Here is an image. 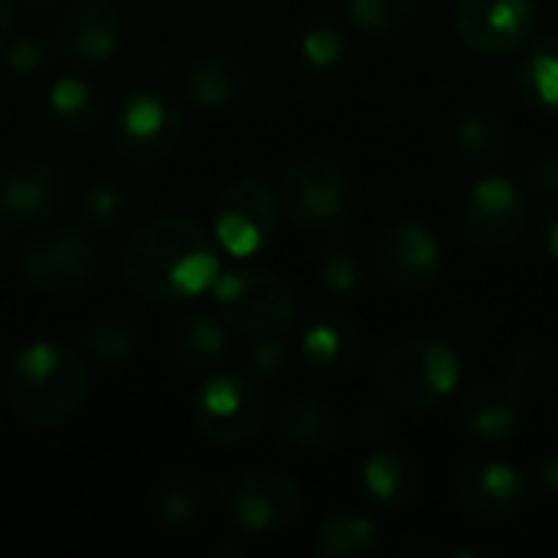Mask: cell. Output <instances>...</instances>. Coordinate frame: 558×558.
<instances>
[{
  "mask_svg": "<svg viewBox=\"0 0 558 558\" xmlns=\"http://www.w3.org/2000/svg\"><path fill=\"white\" fill-rule=\"evenodd\" d=\"M124 284L154 304H180L209 291L219 278L213 235L183 216H160L134 229L121 255Z\"/></svg>",
  "mask_w": 558,
  "mask_h": 558,
  "instance_id": "obj_1",
  "label": "cell"
},
{
  "mask_svg": "<svg viewBox=\"0 0 558 558\" xmlns=\"http://www.w3.org/2000/svg\"><path fill=\"white\" fill-rule=\"evenodd\" d=\"M88 392L82 356L56 340H36L23 347L7 369V399L16 415L36 428H56L69 422Z\"/></svg>",
  "mask_w": 558,
  "mask_h": 558,
  "instance_id": "obj_2",
  "label": "cell"
},
{
  "mask_svg": "<svg viewBox=\"0 0 558 558\" xmlns=\"http://www.w3.org/2000/svg\"><path fill=\"white\" fill-rule=\"evenodd\" d=\"M461 360L445 340L412 337L392 343L379 366L376 386L379 392L402 409H435L458 389Z\"/></svg>",
  "mask_w": 558,
  "mask_h": 558,
  "instance_id": "obj_3",
  "label": "cell"
},
{
  "mask_svg": "<svg viewBox=\"0 0 558 558\" xmlns=\"http://www.w3.org/2000/svg\"><path fill=\"white\" fill-rule=\"evenodd\" d=\"M216 307L226 327L252 340H278L291 330L298 304L291 288L262 268H235L216 278Z\"/></svg>",
  "mask_w": 558,
  "mask_h": 558,
  "instance_id": "obj_4",
  "label": "cell"
},
{
  "mask_svg": "<svg viewBox=\"0 0 558 558\" xmlns=\"http://www.w3.org/2000/svg\"><path fill=\"white\" fill-rule=\"evenodd\" d=\"M268 415V392L255 373H216L203 383L193 418L196 428L216 445H239L262 432Z\"/></svg>",
  "mask_w": 558,
  "mask_h": 558,
  "instance_id": "obj_5",
  "label": "cell"
},
{
  "mask_svg": "<svg viewBox=\"0 0 558 558\" xmlns=\"http://www.w3.org/2000/svg\"><path fill=\"white\" fill-rule=\"evenodd\" d=\"M278 199L291 226L330 229L347 209V177L327 157H304L284 173Z\"/></svg>",
  "mask_w": 558,
  "mask_h": 558,
  "instance_id": "obj_6",
  "label": "cell"
},
{
  "mask_svg": "<svg viewBox=\"0 0 558 558\" xmlns=\"http://www.w3.org/2000/svg\"><path fill=\"white\" fill-rule=\"evenodd\" d=\"M304 497L281 471H248L232 484L229 513L245 536H271L298 523Z\"/></svg>",
  "mask_w": 558,
  "mask_h": 558,
  "instance_id": "obj_7",
  "label": "cell"
},
{
  "mask_svg": "<svg viewBox=\"0 0 558 558\" xmlns=\"http://www.w3.org/2000/svg\"><path fill=\"white\" fill-rule=\"evenodd\" d=\"M95 271V245L75 229L36 232L23 248V275L36 291L69 294L82 288Z\"/></svg>",
  "mask_w": 558,
  "mask_h": 558,
  "instance_id": "obj_8",
  "label": "cell"
},
{
  "mask_svg": "<svg viewBox=\"0 0 558 558\" xmlns=\"http://www.w3.org/2000/svg\"><path fill=\"white\" fill-rule=\"evenodd\" d=\"M526 196L507 177H484L471 186L461 222L474 245L500 252L523 239L526 232Z\"/></svg>",
  "mask_w": 558,
  "mask_h": 558,
  "instance_id": "obj_9",
  "label": "cell"
},
{
  "mask_svg": "<svg viewBox=\"0 0 558 558\" xmlns=\"http://www.w3.org/2000/svg\"><path fill=\"white\" fill-rule=\"evenodd\" d=\"M536 26V0H458L454 29L461 43L484 56L520 49Z\"/></svg>",
  "mask_w": 558,
  "mask_h": 558,
  "instance_id": "obj_10",
  "label": "cell"
},
{
  "mask_svg": "<svg viewBox=\"0 0 558 558\" xmlns=\"http://www.w3.org/2000/svg\"><path fill=\"white\" fill-rule=\"evenodd\" d=\"M278 209L265 183L239 180L216 203V242L235 258H248L275 235Z\"/></svg>",
  "mask_w": 558,
  "mask_h": 558,
  "instance_id": "obj_11",
  "label": "cell"
},
{
  "mask_svg": "<svg viewBox=\"0 0 558 558\" xmlns=\"http://www.w3.org/2000/svg\"><path fill=\"white\" fill-rule=\"evenodd\" d=\"M451 497L464 517L481 523H504L523 507L526 481L507 461H474L454 471Z\"/></svg>",
  "mask_w": 558,
  "mask_h": 558,
  "instance_id": "obj_12",
  "label": "cell"
},
{
  "mask_svg": "<svg viewBox=\"0 0 558 558\" xmlns=\"http://www.w3.org/2000/svg\"><path fill=\"white\" fill-rule=\"evenodd\" d=\"M183 134V118L180 111L154 92H137L124 101L118 121H114V147L137 160V163H154L167 157Z\"/></svg>",
  "mask_w": 558,
  "mask_h": 558,
  "instance_id": "obj_13",
  "label": "cell"
},
{
  "mask_svg": "<svg viewBox=\"0 0 558 558\" xmlns=\"http://www.w3.org/2000/svg\"><path fill=\"white\" fill-rule=\"evenodd\" d=\"M376 258H379L383 278L396 291H422V288L435 284V278L441 271L438 235L415 219H402V222L389 226L379 239Z\"/></svg>",
  "mask_w": 558,
  "mask_h": 558,
  "instance_id": "obj_14",
  "label": "cell"
},
{
  "mask_svg": "<svg viewBox=\"0 0 558 558\" xmlns=\"http://www.w3.org/2000/svg\"><path fill=\"white\" fill-rule=\"evenodd\" d=\"M59 199L62 177L52 163L39 157L16 160L0 173V213L16 226L46 219L59 206Z\"/></svg>",
  "mask_w": 558,
  "mask_h": 558,
  "instance_id": "obj_15",
  "label": "cell"
},
{
  "mask_svg": "<svg viewBox=\"0 0 558 558\" xmlns=\"http://www.w3.org/2000/svg\"><path fill=\"white\" fill-rule=\"evenodd\" d=\"M458 418L474 438L504 441L520 428L523 389H517L510 379H484L461 396Z\"/></svg>",
  "mask_w": 558,
  "mask_h": 558,
  "instance_id": "obj_16",
  "label": "cell"
},
{
  "mask_svg": "<svg viewBox=\"0 0 558 558\" xmlns=\"http://www.w3.org/2000/svg\"><path fill=\"white\" fill-rule=\"evenodd\" d=\"M121 39V13L111 0H75L62 23L59 43L78 62H101L118 49Z\"/></svg>",
  "mask_w": 558,
  "mask_h": 558,
  "instance_id": "obj_17",
  "label": "cell"
},
{
  "mask_svg": "<svg viewBox=\"0 0 558 558\" xmlns=\"http://www.w3.org/2000/svg\"><path fill=\"white\" fill-rule=\"evenodd\" d=\"M301 350L311 366L324 373H343L360 356V333L350 317L327 311L311 317V324L301 333Z\"/></svg>",
  "mask_w": 558,
  "mask_h": 558,
  "instance_id": "obj_18",
  "label": "cell"
},
{
  "mask_svg": "<svg viewBox=\"0 0 558 558\" xmlns=\"http://www.w3.org/2000/svg\"><path fill=\"white\" fill-rule=\"evenodd\" d=\"M363 484H366V494L379 507L402 510L415 500V494L422 487V471L412 454L396 451V448H379L363 464Z\"/></svg>",
  "mask_w": 558,
  "mask_h": 558,
  "instance_id": "obj_19",
  "label": "cell"
},
{
  "mask_svg": "<svg viewBox=\"0 0 558 558\" xmlns=\"http://www.w3.org/2000/svg\"><path fill=\"white\" fill-rule=\"evenodd\" d=\"M281 435L304 454H324L340 438L333 409L314 396H298L281 409Z\"/></svg>",
  "mask_w": 558,
  "mask_h": 558,
  "instance_id": "obj_20",
  "label": "cell"
},
{
  "mask_svg": "<svg viewBox=\"0 0 558 558\" xmlns=\"http://www.w3.org/2000/svg\"><path fill=\"white\" fill-rule=\"evenodd\" d=\"M517 92L526 108L539 114L558 111V33L536 39L517 69Z\"/></svg>",
  "mask_w": 558,
  "mask_h": 558,
  "instance_id": "obj_21",
  "label": "cell"
},
{
  "mask_svg": "<svg viewBox=\"0 0 558 558\" xmlns=\"http://www.w3.org/2000/svg\"><path fill=\"white\" fill-rule=\"evenodd\" d=\"M229 343V330L222 317H209V314H196L190 320H183L173 330V356L186 366V369H209L222 360Z\"/></svg>",
  "mask_w": 558,
  "mask_h": 558,
  "instance_id": "obj_22",
  "label": "cell"
},
{
  "mask_svg": "<svg viewBox=\"0 0 558 558\" xmlns=\"http://www.w3.org/2000/svg\"><path fill=\"white\" fill-rule=\"evenodd\" d=\"M186 88H190V98L199 108L219 111V108H226V105H232L239 98V92H242V69L229 56H203L190 69Z\"/></svg>",
  "mask_w": 558,
  "mask_h": 558,
  "instance_id": "obj_23",
  "label": "cell"
},
{
  "mask_svg": "<svg viewBox=\"0 0 558 558\" xmlns=\"http://www.w3.org/2000/svg\"><path fill=\"white\" fill-rule=\"evenodd\" d=\"M454 144L464 160H471L477 167H494L507 157L510 134L500 118H494L487 111H471L454 124Z\"/></svg>",
  "mask_w": 558,
  "mask_h": 558,
  "instance_id": "obj_24",
  "label": "cell"
},
{
  "mask_svg": "<svg viewBox=\"0 0 558 558\" xmlns=\"http://www.w3.org/2000/svg\"><path fill=\"white\" fill-rule=\"evenodd\" d=\"M379 533L376 523L356 513H340L333 520H327L317 536H314V556L320 558H343V556H363L376 546Z\"/></svg>",
  "mask_w": 558,
  "mask_h": 558,
  "instance_id": "obj_25",
  "label": "cell"
},
{
  "mask_svg": "<svg viewBox=\"0 0 558 558\" xmlns=\"http://www.w3.org/2000/svg\"><path fill=\"white\" fill-rule=\"evenodd\" d=\"M49 108L56 111V118L62 124H69L72 131H92L101 118V101L98 95L92 92L88 82L75 78V75H65L52 85L49 92Z\"/></svg>",
  "mask_w": 558,
  "mask_h": 558,
  "instance_id": "obj_26",
  "label": "cell"
},
{
  "mask_svg": "<svg viewBox=\"0 0 558 558\" xmlns=\"http://www.w3.org/2000/svg\"><path fill=\"white\" fill-rule=\"evenodd\" d=\"M418 13V0H350L353 23L369 36H392Z\"/></svg>",
  "mask_w": 558,
  "mask_h": 558,
  "instance_id": "obj_27",
  "label": "cell"
},
{
  "mask_svg": "<svg viewBox=\"0 0 558 558\" xmlns=\"http://www.w3.org/2000/svg\"><path fill=\"white\" fill-rule=\"evenodd\" d=\"M85 347L108 360V363H118L124 360L131 350H134V327L124 320V317H98L85 327Z\"/></svg>",
  "mask_w": 558,
  "mask_h": 558,
  "instance_id": "obj_28",
  "label": "cell"
},
{
  "mask_svg": "<svg viewBox=\"0 0 558 558\" xmlns=\"http://www.w3.org/2000/svg\"><path fill=\"white\" fill-rule=\"evenodd\" d=\"M363 268L360 258L347 248V242H333L324 255H320V281L333 291V294H347L360 284Z\"/></svg>",
  "mask_w": 558,
  "mask_h": 558,
  "instance_id": "obj_29",
  "label": "cell"
},
{
  "mask_svg": "<svg viewBox=\"0 0 558 558\" xmlns=\"http://www.w3.org/2000/svg\"><path fill=\"white\" fill-rule=\"evenodd\" d=\"M301 56L314 69H330L343 56V36L330 23H314L301 33Z\"/></svg>",
  "mask_w": 558,
  "mask_h": 558,
  "instance_id": "obj_30",
  "label": "cell"
},
{
  "mask_svg": "<svg viewBox=\"0 0 558 558\" xmlns=\"http://www.w3.org/2000/svg\"><path fill=\"white\" fill-rule=\"evenodd\" d=\"M199 510V497H196V487L183 477V481H170L160 487L157 494V513L163 523L170 526H180V523H190L193 513Z\"/></svg>",
  "mask_w": 558,
  "mask_h": 558,
  "instance_id": "obj_31",
  "label": "cell"
},
{
  "mask_svg": "<svg viewBox=\"0 0 558 558\" xmlns=\"http://www.w3.org/2000/svg\"><path fill=\"white\" fill-rule=\"evenodd\" d=\"M82 209H85V219L92 226H114L121 209H124V199H121V190L111 186V183H95L85 199H82Z\"/></svg>",
  "mask_w": 558,
  "mask_h": 558,
  "instance_id": "obj_32",
  "label": "cell"
},
{
  "mask_svg": "<svg viewBox=\"0 0 558 558\" xmlns=\"http://www.w3.org/2000/svg\"><path fill=\"white\" fill-rule=\"evenodd\" d=\"M543 373H546V353L539 347H523L510 360V383L517 389H523L526 383H539Z\"/></svg>",
  "mask_w": 558,
  "mask_h": 558,
  "instance_id": "obj_33",
  "label": "cell"
},
{
  "mask_svg": "<svg viewBox=\"0 0 558 558\" xmlns=\"http://www.w3.org/2000/svg\"><path fill=\"white\" fill-rule=\"evenodd\" d=\"M288 356H284V347L275 343V340H262L255 350H252V373L262 376V379H271L284 369Z\"/></svg>",
  "mask_w": 558,
  "mask_h": 558,
  "instance_id": "obj_34",
  "label": "cell"
},
{
  "mask_svg": "<svg viewBox=\"0 0 558 558\" xmlns=\"http://www.w3.org/2000/svg\"><path fill=\"white\" fill-rule=\"evenodd\" d=\"M356 425H360V438H366V441H373V445L383 441V438H389V432H392V418H389V412L379 409V405L363 409L360 418H356Z\"/></svg>",
  "mask_w": 558,
  "mask_h": 558,
  "instance_id": "obj_35",
  "label": "cell"
},
{
  "mask_svg": "<svg viewBox=\"0 0 558 558\" xmlns=\"http://www.w3.org/2000/svg\"><path fill=\"white\" fill-rule=\"evenodd\" d=\"M530 186L539 193H558V157L556 154H543L533 160L530 167Z\"/></svg>",
  "mask_w": 558,
  "mask_h": 558,
  "instance_id": "obj_36",
  "label": "cell"
},
{
  "mask_svg": "<svg viewBox=\"0 0 558 558\" xmlns=\"http://www.w3.org/2000/svg\"><path fill=\"white\" fill-rule=\"evenodd\" d=\"M10 62H13V69H16V72H23V69H36V65L43 62V49H39L36 43H20V46L13 49Z\"/></svg>",
  "mask_w": 558,
  "mask_h": 558,
  "instance_id": "obj_37",
  "label": "cell"
},
{
  "mask_svg": "<svg viewBox=\"0 0 558 558\" xmlns=\"http://www.w3.org/2000/svg\"><path fill=\"white\" fill-rule=\"evenodd\" d=\"M543 232H546V245H549V252L558 258V203L549 209V216H546V226H543Z\"/></svg>",
  "mask_w": 558,
  "mask_h": 558,
  "instance_id": "obj_38",
  "label": "cell"
},
{
  "mask_svg": "<svg viewBox=\"0 0 558 558\" xmlns=\"http://www.w3.org/2000/svg\"><path fill=\"white\" fill-rule=\"evenodd\" d=\"M10 33H13V10H10V0H0V49L10 39Z\"/></svg>",
  "mask_w": 558,
  "mask_h": 558,
  "instance_id": "obj_39",
  "label": "cell"
},
{
  "mask_svg": "<svg viewBox=\"0 0 558 558\" xmlns=\"http://www.w3.org/2000/svg\"><path fill=\"white\" fill-rule=\"evenodd\" d=\"M543 487H546V490H553V494H558V454L543 464Z\"/></svg>",
  "mask_w": 558,
  "mask_h": 558,
  "instance_id": "obj_40",
  "label": "cell"
},
{
  "mask_svg": "<svg viewBox=\"0 0 558 558\" xmlns=\"http://www.w3.org/2000/svg\"><path fill=\"white\" fill-rule=\"evenodd\" d=\"M20 3H26V7H33V10H46V7L56 3V0H20Z\"/></svg>",
  "mask_w": 558,
  "mask_h": 558,
  "instance_id": "obj_41",
  "label": "cell"
}]
</instances>
